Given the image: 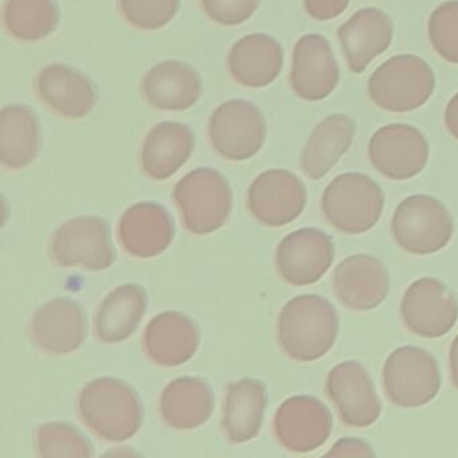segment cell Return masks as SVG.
Here are the masks:
<instances>
[{"label":"cell","mask_w":458,"mask_h":458,"mask_svg":"<svg viewBox=\"0 0 458 458\" xmlns=\"http://www.w3.org/2000/svg\"><path fill=\"white\" fill-rule=\"evenodd\" d=\"M326 391L344 425L364 428L379 420L382 403L371 377L359 361L336 364L327 377Z\"/></svg>","instance_id":"13"},{"label":"cell","mask_w":458,"mask_h":458,"mask_svg":"<svg viewBox=\"0 0 458 458\" xmlns=\"http://www.w3.org/2000/svg\"><path fill=\"white\" fill-rule=\"evenodd\" d=\"M332 420L328 407L315 396L296 395L278 407L273 430L281 446L289 452L310 453L318 449L331 436Z\"/></svg>","instance_id":"12"},{"label":"cell","mask_w":458,"mask_h":458,"mask_svg":"<svg viewBox=\"0 0 458 458\" xmlns=\"http://www.w3.org/2000/svg\"><path fill=\"white\" fill-rule=\"evenodd\" d=\"M123 18L138 30H159L178 14L181 0H119Z\"/></svg>","instance_id":"33"},{"label":"cell","mask_w":458,"mask_h":458,"mask_svg":"<svg viewBox=\"0 0 458 458\" xmlns=\"http://www.w3.org/2000/svg\"><path fill=\"white\" fill-rule=\"evenodd\" d=\"M393 22L377 9L356 12L337 30V38L352 73H363L377 55H383L393 41Z\"/></svg>","instance_id":"21"},{"label":"cell","mask_w":458,"mask_h":458,"mask_svg":"<svg viewBox=\"0 0 458 458\" xmlns=\"http://www.w3.org/2000/svg\"><path fill=\"white\" fill-rule=\"evenodd\" d=\"M369 159L386 178L409 181L422 173L428 165V140L411 125H385L369 140Z\"/></svg>","instance_id":"11"},{"label":"cell","mask_w":458,"mask_h":458,"mask_svg":"<svg viewBox=\"0 0 458 458\" xmlns=\"http://www.w3.org/2000/svg\"><path fill=\"white\" fill-rule=\"evenodd\" d=\"M41 147V123L33 109L12 104L0 112V160L10 170L33 163Z\"/></svg>","instance_id":"29"},{"label":"cell","mask_w":458,"mask_h":458,"mask_svg":"<svg viewBox=\"0 0 458 458\" xmlns=\"http://www.w3.org/2000/svg\"><path fill=\"white\" fill-rule=\"evenodd\" d=\"M175 225L167 208L157 203L131 206L119 222L117 235L123 249L136 259H152L171 245Z\"/></svg>","instance_id":"20"},{"label":"cell","mask_w":458,"mask_h":458,"mask_svg":"<svg viewBox=\"0 0 458 458\" xmlns=\"http://www.w3.org/2000/svg\"><path fill=\"white\" fill-rule=\"evenodd\" d=\"M305 205V184L286 170L265 171L249 187V211L264 226H286L301 216Z\"/></svg>","instance_id":"14"},{"label":"cell","mask_w":458,"mask_h":458,"mask_svg":"<svg viewBox=\"0 0 458 458\" xmlns=\"http://www.w3.org/2000/svg\"><path fill=\"white\" fill-rule=\"evenodd\" d=\"M355 122L347 114L326 117L310 133L302 149L301 170L312 181L323 179L352 146Z\"/></svg>","instance_id":"27"},{"label":"cell","mask_w":458,"mask_h":458,"mask_svg":"<svg viewBox=\"0 0 458 458\" xmlns=\"http://www.w3.org/2000/svg\"><path fill=\"white\" fill-rule=\"evenodd\" d=\"M202 92V79L198 72L181 61L157 64L141 81L144 98L157 111H187L199 101Z\"/></svg>","instance_id":"22"},{"label":"cell","mask_w":458,"mask_h":458,"mask_svg":"<svg viewBox=\"0 0 458 458\" xmlns=\"http://www.w3.org/2000/svg\"><path fill=\"white\" fill-rule=\"evenodd\" d=\"M383 208V190L364 174L347 173L336 176L321 197L324 216L343 234L369 232L379 221Z\"/></svg>","instance_id":"3"},{"label":"cell","mask_w":458,"mask_h":458,"mask_svg":"<svg viewBox=\"0 0 458 458\" xmlns=\"http://www.w3.org/2000/svg\"><path fill=\"white\" fill-rule=\"evenodd\" d=\"M199 345L197 324L181 312L155 316L143 336L144 352L160 367H178L189 361Z\"/></svg>","instance_id":"23"},{"label":"cell","mask_w":458,"mask_h":458,"mask_svg":"<svg viewBox=\"0 0 458 458\" xmlns=\"http://www.w3.org/2000/svg\"><path fill=\"white\" fill-rule=\"evenodd\" d=\"M60 15L55 0H7L4 25L18 41L38 42L57 30Z\"/></svg>","instance_id":"31"},{"label":"cell","mask_w":458,"mask_h":458,"mask_svg":"<svg viewBox=\"0 0 458 458\" xmlns=\"http://www.w3.org/2000/svg\"><path fill=\"white\" fill-rule=\"evenodd\" d=\"M36 90L50 111L69 120L84 119L98 103L92 80L64 64L45 66L37 76Z\"/></svg>","instance_id":"19"},{"label":"cell","mask_w":458,"mask_h":458,"mask_svg":"<svg viewBox=\"0 0 458 458\" xmlns=\"http://www.w3.org/2000/svg\"><path fill=\"white\" fill-rule=\"evenodd\" d=\"M36 446L39 457H92L93 446L73 425L50 422L36 430Z\"/></svg>","instance_id":"32"},{"label":"cell","mask_w":458,"mask_h":458,"mask_svg":"<svg viewBox=\"0 0 458 458\" xmlns=\"http://www.w3.org/2000/svg\"><path fill=\"white\" fill-rule=\"evenodd\" d=\"M334 259L332 238L323 230L305 227L281 241L276 250V269L291 285H312L328 272Z\"/></svg>","instance_id":"15"},{"label":"cell","mask_w":458,"mask_h":458,"mask_svg":"<svg viewBox=\"0 0 458 458\" xmlns=\"http://www.w3.org/2000/svg\"><path fill=\"white\" fill-rule=\"evenodd\" d=\"M174 199L184 227L195 235L221 229L232 211V189L213 168H197L184 175L174 189Z\"/></svg>","instance_id":"5"},{"label":"cell","mask_w":458,"mask_h":458,"mask_svg":"<svg viewBox=\"0 0 458 458\" xmlns=\"http://www.w3.org/2000/svg\"><path fill=\"white\" fill-rule=\"evenodd\" d=\"M291 88L305 101L328 98L340 81V71L331 45L318 34H307L294 45Z\"/></svg>","instance_id":"16"},{"label":"cell","mask_w":458,"mask_h":458,"mask_svg":"<svg viewBox=\"0 0 458 458\" xmlns=\"http://www.w3.org/2000/svg\"><path fill=\"white\" fill-rule=\"evenodd\" d=\"M194 148L195 136L191 128L181 123H159L144 140L141 168L154 181H167L189 162Z\"/></svg>","instance_id":"25"},{"label":"cell","mask_w":458,"mask_h":458,"mask_svg":"<svg viewBox=\"0 0 458 458\" xmlns=\"http://www.w3.org/2000/svg\"><path fill=\"white\" fill-rule=\"evenodd\" d=\"M350 0H304L305 12L318 22L335 20L345 12Z\"/></svg>","instance_id":"36"},{"label":"cell","mask_w":458,"mask_h":458,"mask_svg":"<svg viewBox=\"0 0 458 458\" xmlns=\"http://www.w3.org/2000/svg\"><path fill=\"white\" fill-rule=\"evenodd\" d=\"M208 138L216 154L243 162L259 154L267 140V120L250 101L221 104L208 120Z\"/></svg>","instance_id":"8"},{"label":"cell","mask_w":458,"mask_h":458,"mask_svg":"<svg viewBox=\"0 0 458 458\" xmlns=\"http://www.w3.org/2000/svg\"><path fill=\"white\" fill-rule=\"evenodd\" d=\"M449 369L453 386L458 388V335L450 345Z\"/></svg>","instance_id":"39"},{"label":"cell","mask_w":458,"mask_h":458,"mask_svg":"<svg viewBox=\"0 0 458 458\" xmlns=\"http://www.w3.org/2000/svg\"><path fill=\"white\" fill-rule=\"evenodd\" d=\"M428 38L438 55L458 65V0L445 2L431 13Z\"/></svg>","instance_id":"34"},{"label":"cell","mask_w":458,"mask_h":458,"mask_svg":"<svg viewBox=\"0 0 458 458\" xmlns=\"http://www.w3.org/2000/svg\"><path fill=\"white\" fill-rule=\"evenodd\" d=\"M267 395L264 383L243 377L227 386L222 428L233 444L250 441L261 428Z\"/></svg>","instance_id":"26"},{"label":"cell","mask_w":458,"mask_h":458,"mask_svg":"<svg viewBox=\"0 0 458 458\" xmlns=\"http://www.w3.org/2000/svg\"><path fill=\"white\" fill-rule=\"evenodd\" d=\"M77 407L82 422L104 441H127L143 422L138 394L116 377H98L88 383L80 393Z\"/></svg>","instance_id":"2"},{"label":"cell","mask_w":458,"mask_h":458,"mask_svg":"<svg viewBox=\"0 0 458 458\" xmlns=\"http://www.w3.org/2000/svg\"><path fill=\"white\" fill-rule=\"evenodd\" d=\"M445 125L450 135L458 140V93L450 98L445 109Z\"/></svg>","instance_id":"38"},{"label":"cell","mask_w":458,"mask_h":458,"mask_svg":"<svg viewBox=\"0 0 458 458\" xmlns=\"http://www.w3.org/2000/svg\"><path fill=\"white\" fill-rule=\"evenodd\" d=\"M50 257L58 267L108 269L114 261L109 226L98 216H79L64 224L50 241Z\"/></svg>","instance_id":"9"},{"label":"cell","mask_w":458,"mask_h":458,"mask_svg":"<svg viewBox=\"0 0 458 458\" xmlns=\"http://www.w3.org/2000/svg\"><path fill=\"white\" fill-rule=\"evenodd\" d=\"M88 334L84 308L72 299H55L31 316L34 344L52 355H66L81 347Z\"/></svg>","instance_id":"18"},{"label":"cell","mask_w":458,"mask_h":458,"mask_svg":"<svg viewBox=\"0 0 458 458\" xmlns=\"http://www.w3.org/2000/svg\"><path fill=\"white\" fill-rule=\"evenodd\" d=\"M401 318L410 332L426 339H437L452 331L458 320L455 294L431 277L414 281L404 292Z\"/></svg>","instance_id":"10"},{"label":"cell","mask_w":458,"mask_h":458,"mask_svg":"<svg viewBox=\"0 0 458 458\" xmlns=\"http://www.w3.org/2000/svg\"><path fill=\"white\" fill-rule=\"evenodd\" d=\"M390 284L387 267L369 254H353L343 259L334 272L336 299L356 312L379 307L390 292Z\"/></svg>","instance_id":"17"},{"label":"cell","mask_w":458,"mask_h":458,"mask_svg":"<svg viewBox=\"0 0 458 458\" xmlns=\"http://www.w3.org/2000/svg\"><path fill=\"white\" fill-rule=\"evenodd\" d=\"M327 457H374V450L363 439L342 438L327 453Z\"/></svg>","instance_id":"37"},{"label":"cell","mask_w":458,"mask_h":458,"mask_svg":"<svg viewBox=\"0 0 458 458\" xmlns=\"http://www.w3.org/2000/svg\"><path fill=\"white\" fill-rule=\"evenodd\" d=\"M227 64L238 84L256 89L265 88L275 82L283 71V47L267 34H249L233 45Z\"/></svg>","instance_id":"24"},{"label":"cell","mask_w":458,"mask_h":458,"mask_svg":"<svg viewBox=\"0 0 458 458\" xmlns=\"http://www.w3.org/2000/svg\"><path fill=\"white\" fill-rule=\"evenodd\" d=\"M203 13L222 26H240L253 17L261 0H199Z\"/></svg>","instance_id":"35"},{"label":"cell","mask_w":458,"mask_h":458,"mask_svg":"<svg viewBox=\"0 0 458 458\" xmlns=\"http://www.w3.org/2000/svg\"><path fill=\"white\" fill-rule=\"evenodd\" d=\"M382 379L388 401L403 409L430 403L442 383L436 358L415 345H403L388 355Z\"/></svg>","instance_id":"7"},{"label":"cell","mask_w":458,"mask_h":458,"mask_svg":"<svg viewBox=\"0 0 458 458\" xmlns=\"http://www.w3.org/2000/svg\"><path fill=\"white\" fill-rule=\"evenodd\" d=\"M337 334L336 308L318 294H302L289 300L278 316V343L292 360H318L334 347Z\"/></svg>","instance_id":"1"},{"label":"cell","mask_w":458,"mask_h":458,"mask_svg":"<svg viewBox=\"0 0 458 458\" xmlns=\"http://www.w3.org/2000/svg\"><path fill=\"white\" fill-rule=\"evenodd\" d=\"M213 407L210 386L200 377H178L165 386L160 396L163 420L176 430L199 428L210 420Z\"/></svg>","instance_id":"28"},{"label":"cell","mask_w":458,"mask_h":458,"mask_svg":"<svg viewBox=\"0 0 458 458\" xmlns=\"http://www.w3.org/2000/svg\"><path fill=\"white\" fill-rule=\"evenodd\" d=\"M436 89L433 69L417 55H401L386 61L369 80V98L393 114L420 108Z\"/></svg>","instance_id":"4"},{"label":"cell","mask_w":458,"mask_h":458,"mask_svg":"<svg viewBox=\"0 0 458 458\" xmlns=\"http://www.w3.org/2000/svg\"><path fill=\"white\" fill-rule=\"evenodd\" d=\"M147 310V294L136 284H124L101 302L96 316V336L103 343L124 342L138 328Z\"/></svg>","instance_id":"30"},{"label":"cell","mask_w":458,"mask_h":458,"mask_svg":"<svg viewBox=\"0 0 458 458\" xmlns=\"http://www.w3.org/2000/svg\"><path fill=\"white\" fill-rule=\"evenodd\" d=\"M399 248L414 256L442 250L452 240L454 222L444 203L430 195H411L399 203L391 219Z\"/></svg>","instance_id":"6"}]
</instances>
